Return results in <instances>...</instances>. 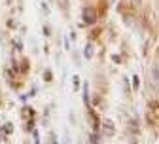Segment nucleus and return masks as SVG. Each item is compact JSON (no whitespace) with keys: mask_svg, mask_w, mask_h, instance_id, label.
I'll return each mask as SVG.
<instances>
[{"mask_svg":"<svg viewBox=\"0 0 159 144\" xmlns=\"http://www.w3.org/2000/svg\"><path fill=\"white\" fill-rule=\"evenodd\" d=\"M78 86H80V78H78V76H76V78H74V89H76V87H78Z\"/></svg>","mask_w":159,"mask_h":144,"instance_id":"nucleus-6","label":"nucleus"},{"mask_svg":"<svg viewBox=\"0 0 159 144\" xmlns=\"http://www.w3.org/2000/svg\"><path fill=\"white\" fill-rule=\"evenodd\" d=\"M51 140H53V144H57V138H55V135H51Z\"/></svg>","mask_w":159,"mask_h":144,"instance_id":"nucleus-8","label":"nucleus"},{"mask_svg":"<svg viewBox=\"0 0 159 144\" xmlns=\"http://www.w3.org/2000/svg\"><path fill=\"white\" fill-rule=\"evenodd\" d=\"M152 78H153V80H152V81H153V86H157V65L152 67Z\"/></svg>","mask_w":159,"mask_h":144,"instance_id":"nucleus-3","label":"nucleus"},{"mask_svg":"<svg viewBox=\"0 0 159 144\" xmlns=\"http://www.w3.org/2000/svg\"><path fill=\"white\" fill-rule=\"evenodd\" d=\"M44 78H46V80H48V81H49V80H51V72H49V70H48V72H46V74H44Z\"/></svg>","mask_w":159,"mask_h":144,"instance_id":"nucleus-7","label":"nucleus"},{"mask_svg":"<svg viewBox=\"0 0 159 144\" xmlns=\"http://www.w3.org/2000/svg\"><path fill=\"white\" fill-rule=\"evenodd\" d=\"M82 19L87 23V25H91V23H95L97 21V12H95V8H84V12H82Z\"/></svg>","mask_w":159,"mask_h":144,"instance_id":"nucleus-1","label":"nucleus"},{"mask_svg":"<svg viewBox=\"0 0 159 144\" xmlns=\"http://www.w3.org/2000/svg\"><path fill=\"white\" fill-rule=\"evenodd\" d=\"M42 10H44L46 13H49V8H48V4H46V2H42Z\"/></svg>","mask_w":159,"mask_h":144,"instance_id":"nucleus-5","label":"nucleus"},{"mask_svg":"<svg viewBox=\"0 0 159 144\" xmlns=\"http://www.w3.org/2000/svg\"><path fill=\"white\" fill-rule=\"evenodd\" d=\"M93 55H95V48H93L91 44H87V46H85V51H84V57H85V59H91Z\"/></svg>","mask_w":159,"mask_h":144,"instance_id":"nucleus-2","label":"nucleus"},{"mask_svg":"<svg viewBox=\"0 0 159 144\" xmlns=\"http://www.w3.org/2000/svg\"><path fill=\"white\" fill-rule=\"evenodd\" d=\"M138 86H140V78H138V76H133V87L138 89Z\"/></svg>","mask_w":159,"mask_h":144,"instance_id":"nucleus-4","label":"nucleus"},{"mask_svg":"<svg viewBox=\"0 0 159 144\" xmlns=\"http://www.w3.org/2000/svg\"><path fill=\"white\" fill-rule=\"evenodd\" d=\"M136 2H140V0H136Z\"/></svg>","mask_w":159,"mask_h":144,"instance_id":"nucleus-9","label":"nucleus"}]
</instances>
